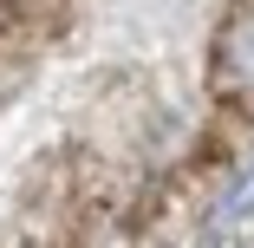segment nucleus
Segmentation results:
<instances>
[{"label":"nucleus","instance_id":"nucleus-1","mask_svg":"<svg viewBox=\"0 0 254 248\" xmlns=\"http://www.w3.org/2000/svg\"><path fill=\"white\" fill-rule=\"evenodd\" d=\"M209 85L228 105H254V0H235V13L215 33V59H209Z\"/></svg>","mask_w":254,"mask_h":248},{"label":"nucleus","instance_id":"nucleus-2","mask_svg":"<svg viewBox=\"0 0 254 248\" xmlns=\"http://www.w3.org/2000/svg\"><path fill=\"white\" fill-rule=\"evenodd\" d=\"M222 216H235V222H241V216H254V170H248V176H241V183L228 189V203H222Z\"/></svg>","mask_w":254,"mask_h":248}]
</instances>
